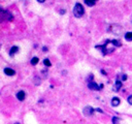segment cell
Masks as SVG:
<instances>
[{"label":"cell","mask_w":132,"mask_h":124,"mask_svg":"<svg viewBox=\"0 0 132 124\" xmlns=\"http://www.w3.org/2000/svg\"><path fill=\"white\" fill-rule=\"evenodd\" d=\"M85 13V8L80 3H75L73 7V14L75 18H81Z\"/></svg>","instance_id":"cell-1"},{"label":"cell","mask_w":132,"mask_h":124,"mask_svg":"<svg viewBox=\"0 0 132 124\" xmlns=\"http://www.w3.org/2000/svg\"><path fill=\"white\" fill-rule=\"evenodd\" d=\"M13 19V16L7 11V10H4L3 8L0 7V22H3V21H11Z\"/></svg>","instance_id":"cell-2"},{"label":"cell","mask_w":132,"mask_h":124,"mask_svg":"<svg viewBox=\"0 0 132 124\" xmlns=\"http://www.w3.org/2000/svg\"><path fill=\"white\" fill-rule=\"evenodd\" d=\"M109 32H111L112 34L114 35H121L122 32H123V28L120 26V25H117V24H113L109 27Z\"/></svg>","instance_id":"cell-3"},{"label":"cell","mask_w":132,"mask_h":124,"mask_svg":"<svg viewBox=\"0 0 132 124\" xmlns=\"http://www.w3.org/2000/svg\"><path fill=\"white\" fill-rule=\"evenodd\" d=\"M88 87H89L91 90H101V89H102V87H103V85L98 86V85H97L95 82L90 81V82L88 83Z\"/></svg>","instance_id":"cell-4"},{"label":"cell","mask_w":132,"mask_h":124,"mask_svg":"<svg viewBox=\"0 0 132 124\" xmlns=\"http://www.w3.org/2000/svg\"><path fill=\"white\" fill-rule=\"evenodd\" d=\"M94 109L93 107H91V106H86L84 110H82V112H84V115L86 116V117H90V116H92L93 114H94Z\"/></svg>","instance_id":"cell-5"},{"label":"cell","mask_w":132,"mask_h":124,"mask_svg":"<svg viewBox=\"0 0 132 124\" xmlns=\"http://www.w3.org/2000/svg\"><path fill=\"white\" fill-rule=\"evenodd\" d=\"M4 73L6 74V75H8V76H12V75H14L15 74V70H13L12 68H10V67H6V68H4Z\"/></svg>","instance_id":"cell-6"},{"label":"cell","mask_w":132,"mask_h":124,"mask_svg":"<svg viewBox=\"0 0 132 124\" xmlns=\"http://www.w3.org/2000/svg\"><path fill=\"white\" fill-rule=\"evenodd\" d=\"M16 98H18L20 101L25 100V98H26V93H25L24 91H19V92L16 93Z\"/></svg>","instance_id":"cell-7"},{"label":"cell","mask_w":132,"mask_h":124,"mask_svg":"<svg viewBox=\"0 0 132 124\" xmlns=\"http://www.w3.org/2000/svg\"><path fill=\"white\" fill-rule=\"evenodd\" d=\"M19 52V47L18 45H13V47H11L10 48V50H9V56H13L14 54H16Z\"/></svg>","instance_id":"cell-8"},{"label":"cell","mask_w":132,"mask_h":124,"mask_svg":"<svg viewBox=\"0 0 132 124\" xmlns=\"http://www.w3.org/2000/svg\"><path fill=\"white\" fill-rule=\"evenodd\" d=\"M110 102H111V105L112 106H118L121 103V100H120L119 97H112V99H111Z\"/></svg>","instance_id":"cell-9"},{"label":"cell","mask_w":132,"mask_h":124,"mask_svg":"<svg viewBox=\"0 0 132 124\" xmlns=\"http://www.w3.org/2000/svg\"><path fill=\"white\" fill-rule=\"evenodd\" d=\"M121 87H122V82L118 79L117 81H116V84H114V88H113V91H119L120 89H121Z\"/></svg>","instance_id":"cell-10"},{"label":"cell","mask_w":132,"mask_h":124,"mask_svg":"<svg viewBox=\"0 0 132 124\" xmlns=\"http://www.w3.org/2000/svg\"><path fill=\"white\" fill-rule=\"evenodd\" d=\"M124 37H125V39H126L127 41H132V32H127V33H125Z\"/></svg>","instance_id":"cell-11"},{"label":"cell","mask_w":132,"mask_h":124,"mask_svg":"<svg viewBox=\"0 0 132 124\" xmlns=\"http://www.w3.org/2000/svg\"><path fill=\"white\" fill-rule=\"evenodd\" d=\"M111 41V43L114 45V47H121L122 45V42L119 40V39H112V40H110Z\"/></svg>","instance_id":"cell-12"},{"label":"cell","mask_w":132,"mask_h":124,"mask_svg":"<svg viewBox=\"0 0 132 124\" xmlns=\"http://www.w3.org/2000/svg\"><path fill=\"white\" fill-rule=\"evenodd\" d=\"M85 3H86L88 6L92 7V6H94V5H95L96 1H95V0H85Z\"/></svg>","instance_id":"cell-13"},{"label":"cell","mask_w":132,"mask_h":124,"mask_svg":"<svg viewBox=\"0 0 132 124\" xmlns=\"http://www.w3.org/2000/svg\"><path fill=\"white\" fill-rule=\"evenodd\" d=\"M111 122H112V124H120L121 119L118 118V117H112L111 118Z\"/></svg>","instance_id":"cell-14"},{"label":"cell","mask_w":132,"mask_h":124,"mask_svg":"<svg viewBox=\"0 0 132 124\" xmlns=\"http://www.w3.org/2000/svg\"><path fill=\"white\" fill-rule=\"evenodd\" d=\"M38 61H39V59H38L37 57H33V58L31 59V61H30V62H31V64H32V65H36V64L38 63Z\"/></svg>","instance_id":"cell-15"},{"label":"cell","mask_w":132,"mask_h":124,"mask_svg":"<svg viewBox=\"0 0 132 124\" xmlns=\"http://www.w3.org/2000/svg\"><path fill=\"white\" fill-rule=\"evenodd\" d=\"M43 64L46 66V67H50L51 65H52V63H51V61H50V59H47V58H45L44 60H43Z\"/></svg>","instance_id":"cell-16"},{"label":"cell","mask_w":132,"mask_h":124,"mask_svg":"<svg viewBox=\"0 0 132 124\" xmlns=\"http://www.w3.org/2000/svg\"><path fill=\"white\" fill-rule=\"evenodd\" d=\"M127 101H128V103H129V104H131V105H132V95H130V96L128 97Z\"/></svg>","instance_id":"cell-17"},{"label":"cell","mask_w":132,"mask_h":124,"mask_svg":"<svg viewBox=\"0 0 132 124\" xmlns=\"http://www.w3.org/2000/svg\"><path fill=\"white\" fill-rule=\"evenodd\" d=\"M127 80V75L126 74H123L122 75V81H126Z\"/></svg>","instance_id":"cell-18"},{"label":"cell","mask_w":132,"mask_h":124,"mask_svg":"<svg viewBox=\"0 0 132 124\" xmlns=\"http://www.w3.org/2000/svg\"><path fill=\"white\" fill-rule=\"evenodd\" d=\"M60 13H61V14H64V13H65V9H61V10H60Z\"/></svg>","instance_id":"cell-19"},{"label":"cell","mask_w":132,"mask_h":124,"mask_svg":"<svg viewBox=\"0 0 132 124\" xmlns=\"http://www.w3.org/2000/svg\"><path fill=\"white\" fill-rule=\"evenodd\" d=\"M96 111H97V112H99V113H103L101 109H96Z\"/></svg>","instance_id":"cell-20"},{"label":"cell","mask_w":132,"mask_h":124,"mask_svg":"<svg viewBox=\"0 0 132 124\" xmlns=\"http://www.w3.org/2000/svg\"><path fill=\"white\" fill-rule=\"evenodd\" d=\"M36 1H37V2H39V3H43L45 0H36Z\"/></svg>","instance_id":"cell-21"},{"label":"cell","mask_w":132,"mask_h":124,"mask_svg":"<svg viewBox=\"0 0 132 124\" xmlns=\"http://www.w3.org/2000/svg\"><path fill=\"white\" fill-rule=\"evenodd\" d=\"M42 51H44V52L47 51V48H46V47H43V48H42Z\"/></svg>","instance_id":"cell-22"},{"label":"cell","mask_w":132,"mask_h":124,"mask_svg":"<svg viewBox=\"0 0 132 124\" xmlns=\"http://www.w3.org/2000/svg\"><path fill=\"white\" fill-rule=\"evenodd\" d=\"M15 124H20V123H15Z\"/></svg>","instance_id":"cell-23"},{"label":"cell","mask_w":132,"mask_h":124,"mask_svg":"<svg viewBox=\"0 0 132 124\" xmlns=\"http://www.w3.org/2000/svg\"><path fill=\"white\" fill-rule=\"evenodd\" d=\"M95 1H97V0H95Z\"/></svg>","instance_id":"cell-24"},{"label":"cell","mask_w":132,"mask_h":124,"mask_svg":"<svg viewBox=\"0 0 132 124\" xmlns=\"http://www.w3.org/2000/svg\"><path fill=\"white\" fill-rule=\"evenodd\" d=\"M131 22H132V21H131Z\"/></svg>","instance_id":"cell-25"}]
</instances>
